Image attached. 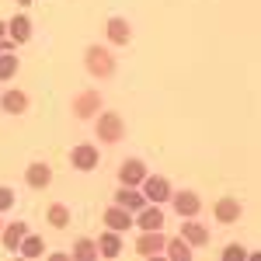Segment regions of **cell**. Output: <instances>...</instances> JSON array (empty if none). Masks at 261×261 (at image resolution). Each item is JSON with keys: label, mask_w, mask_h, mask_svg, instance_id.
<instances>
[{"label": "cell", "mask_w": 261, "mask_h": 261, "mask_svg": "<svg viewBox=\"0 0 261 261\" xmlns=\"http://www.w3.org/2000/svg\"><path fill=\"white\" fill-rule=\"evenodd\" d=\"M136 251L140 254H161L164 251V237H161V230H146V233H140V241H136Z\"/></svg>", "instance_id": "5b68a950"}, {"label": "cell", "mask_w": 261, "mask_h": 261, "mask_svg": "<svg viewBox=\"0 0 261 261\" xmlns=\"http://www.w3.org/2000/svg\"><path fill=\"white\" fill-rule=\"evenodd\" d=\"M119 251H122L119 230H115V233H101V241H98V254H105V258H115Z\"/></svg>", "instance_id": "e0dca14e"}, {"label": "cell", "mask_w": 261, "mask_h": 261, "mask_svg": "<svg viewBox=\"0 0 261 261\" xmlns=\"http://www.w3.org/2000/svg\"><path fill=\"white\" fill-rule=\"evenodd\" d=\"M146 181V199L150 202H167L171 199V185L167 178H143Z\"/></svg>", "instance_id": "9c48e42d"}, {"label": "cell", "mask_w": 261, "mask_h": 261, "mask_svg": "<svg viewBox=\"0 0 261 261\" xmlns=\"http://www.w3.org/2000/svg\"><path fill=\"white\" fill-rule=\"evenodd\" d=\"M24 233H28V226H24V223H11L7 230H0V241H4L7 251H18V244H21Z\"/></svg>", "instance_id": "4fadbf2b"}, {"label": "cell", "mask_w": 261, "mask_h": 261, "mask_svg": "<svg viewBox=\"0 0 261 261\" xmlns=\"http://www.w3.org/2000/svg\"><path fill=\"white\" fill-rule=\"evenodd\" d=\"M108 39L115 42V45H125V42L133 39V32H129V21L112 18V21H108Z\"/></svg>", "instance_id": "5bb4252c"}, {"label": "cell", "mask_w": 261, "mask_h": 261, "mask_svg": "<svg viewBox=\"0 0 261 261\" xmlns=\"http://www.w3.org/2000/svg\"><path fill=\"white\" fill-rule=\"evenodd\" d=\"M216 220H220V223L241 220V202H237V199H220V202H216Z\"/></svg>", "instance_id": "7c38bea8"}, {"label": "cell", "mask_w": 261, "mask_h": 261, "mask_svg": "<svg viewBox=\"0 0 261 261\" xmlns=\"http://www.w3.org/2000/svg\"><path fill=\"white\" fill-rule=\"evenodd\" d=\"M14 73H18V60H14V56H7V53H0V81L14 77Z\"/></svg>", "instance_id": "603a6c76"}, {"label": "cell", "mask_w": 261, "mask_h": 261, "mask_svg": "<svg viewBox=\"0 0 261 261\" xmlns=\"http://www.w3.org/2000/svg\"><path fill=\"white\" fill-rule=\"evenodd\" d=\"M70 161H73V167H77V171H91V167L98 164V150H94V146H77Z\"/></svg>", "instance_id": "8fae6325"}, {"label": "cell", "mask_w": 261, "mask_h": 261, "mask_svg": "<svg viewBox=\"0 0 261 261\" xmlns=\"http://www.w3.org/2000/svg\"><path fill=\"white\" fill-rule=\"evenodd\" d=\"M171 202H174L178 216H185V220H192V216L202 209V202H199V195H195V192H178V195H171Z\"/></svg>", "instance_id": "3957f363"}, {"label": "cell", "mask_w": 261, "mask_h": 261, "mask_svg": "<svg viewBox=\"0 0 261 261\" xmlns=\"http://www.w3.org/2000/svg\"><path fill=\"white\" fill-rule=\"evenodd\" d=\"M105 223H108V230H129V226H133V213L122 209V205H112V209L105 213Z\"/></svg>", "instance_id": "52a82bcc"}, {"label": "cell", "mask_w": 261, "mask_h": 261, "mask_svg": "<svg viewBox=\"0 0 261 261\" xmlns=\"http://www.w3.org/2000/svg\"><path fill=\"white\" fill-rule=\"evenodd\" d=\"M18 4H32V0H18Z\"/></svg>", "instance_id": "f1b7e54d"}, {"label": "cell", "mask_w": 261, "mask_h": 261, "mask_svg": "<svg viewBox=\"0 0 261 261\" xmlns=\"http://www.w3.org/2000/svg\"><path fill=\"white\" fill-rule=\"evenodd\" d=\"M164 247H167V254H171L174 261H188V258H192V244L185 241V237H174V241L164 244Z\"/></svg>", "instance_id": "ac0fdd59"}, {"label": "cell", "mask_w": 261, "mask_h": 261, "mask_svg": "<svg viewBox=\"0 0 261 261\" xmlns=\"http://www.w3.org/2000/svg\"><path fill=\"white\" fill-rule=\"evenodd\" d=\"M24 108H28V98H24L21 91H7V94H4V112L14 115V112H24Z\"/></svg>", "instance_id": "ffe728a7"}, {"label": "cell", "mask_w": 261, "mask_h": 261, "mask_svg": "<svg viewBox=\"0 0 261 261\" xmlns=\"http://www.w3.org/2000/svg\"><path fill=\"white\" fill-rule=\"evenodd\" d=\"M4 32H7V24H0V39H4Z\"/></svg>", "instance_id": "4316f807"}, {"label": "cell", "mask_w": 261, "mask_h": 261, "mask_svg": "<svg viewBox=\"0 0 261 261\" xmlns=\"http://www.w3.org/2000/svg\"><path fill=\"white\" fill-rule=\"evenodd\" d=\"M98 112H101V94H94V91H87V94H81V98L73 101V115L77 119H91Z\"/></svg>", "instance_id": "277c9868"}, {"label": "cell", "mask_w": 261, "mask_h": 261, "mask_svg": "<svg viewBox=\"0 0 261 261\" xmlns=\"http://www.w3.org/2000/svg\"><path fill=\"white\" fill-rule=\"evenodd\" d=\"M122 133H125V125H122V119L115 115V112H105V115L98 119V136H101V143H119Z\"/></svg>", "instance_id": "7a4b0ae2"}, {"label": "cell", "mask_w": 261, "mask_h": 261, "mask_svg": "<svg viewBox=\"0 0 261 261\" xmlns=\"http://www.w3.org/2000/svg\"><path fill=\"white\" fill-rule=\"evenodd\" d=\"M24 178H28L32 188H45V185L53 181V167H49V164H32V167L24 171Z\"/></svg>", "instance_id": "30bf717a"}, {"label": "cell", "mask_w": 261, "mask_h": 261, "mask_svg": "<svg viewBox=\"0 0 261 261\" xmlns=\"http://www.w3.org/2000/svg\"><path fill=\"white\" fill-rule=\"evenodd\" d=\"M21 254H28V258H39L42 251H45V244H42V237H21Z\"/></svg>", "instance_id": "44dd1931"}, {"label": "cell", "mask_w": 261, "mask_h": 261, "mask_svg": "<svg viewBox=\"0 0 261 261\" xmlns=\"http://www.w3.org/2000/svg\"><path fill=\"white\" fill-rule=\"evenodd\" d=\"M87 70H91L94 77H112V70H115L112 53L101 49V45H91V49H87Z\"/></svg>", "instance_id": "6da1fadb"}, {"label": "cell", "mask_w": 261, "mask_h": 261, "mask_svg": "<svg viewBox=\"0 0 261 261\" xmlns=\"http://www.w3.org/2000/svg\"><path fill=\"white\" fill-rule=\"evenodd\" d=\"M7 32H11V42H28V35H32V21L24 18V14H18V18L7 24Z\"/></svg>", "instance_id": "2e32d148"}, {"label": "cell", "mask_w": 261, "mask_h": 261, "mask_svg": "<svg viewBox=\"0 0 261 261\" xmlns=\"http://www.w3.org/2000/svg\"><path fill=\"white\" fill-rule=\"evenodd\" d=\"M119 178H122V185H133V188H136V185L146 178V167H143V161H125V164L119 167Z\"/></svg>", "instance_id": "8992f818"}, {"label": "cell", "mask_w": 261, "mask_h": 261, "mask_svg": "<svg viewBox=\"0 0 261 261\" xmlns=\"http://www.w3.org/2000/svg\"><path fill=\"white\" fill-rule=\"evenodd\" d=\"M14 205V192L11 188H0V209H11Z\"/></svg>", "instance_id": "484cf974"}, {"label": "cell", "mask_w": 261, "mask_h": 261, "mask_svg": "<svg viewBox=\"0 0 261 261\" xmlns=\"http://www.w3.org/2000/svg\"><path fill=\"white\" fill-rule=\"evenodd\" d=\"M4 49H7V42H0V53H4Z\"/></svg>", "instance_id": "83f0119b"}, {"label": "cell", "mask_w": 261, "mask_h": 261, "mask_svg": "<svg viewBox=\"0 0 261 261\" xmlns=\"http://www.w3.org/2000/svg\"><path fill=\"white\" fill-rule=\"evenodd\" d=\"M49 223H53L56 230H63V226L70 223V209H66V205H53V209H49Z\"/></svg>", "instance_id": "7402d4cb"}, {"label": "cell", "mask_w": 261, "mask_h": 261, "mask_svg": "<svg viewBox=\"0 0 261 261\" xmlns=\"http://www.w3.org/2000/svg\"><path fill=\"white\" fill-rule=\"evenodd\" d=\"M115 202H119L122 209H129V213H133V209L146 205V195H140V192H136L133 185H122V188H119V195H115Z\"/></svg>", "instance_id": "ba28073f"}, {"label": "cell", "mask_w": 261, "mask_h": 261, "mask_svg": "<svg viewBox=\"0 0 261 261\" xmlns=\"http://www.w3.org/2000/svg\"><path fill=\"white\" fill-rule=\"evenodd\" d=\"M185 241L192 244V247H202V244L209 241V233H205V226H199V223H185Z\"/></svg>", "instance_id": "d6986e66"}, {"label": "cell", "mask_w": 261, "mask_h": 261, "mask_svg": "<svg viewBox=\"0 0 261 261\" xmlns=\"http://www.w3.org/2000/svg\"><path fill=\"white\" fill-rule=\"evenodd\" d=\"M140 226L143 230H164V213L157 209V205H146L140 213Z\"/></svg>", "instance_id": "9a60e30c"}, {"label": "cell", "mask_w": 261, "mask_h": 261, "mask_svg": "<svg viewBox=\"0 0 261 261\" xmlns=\"http://www.w3.org/2000/svg\"><path fill=\"white\" fill-rule=\"evenodd\" d=\"M223 258H226V261H237V258H247V251H244V247H241V244H230V247H226V251H223Z\"/></svg>", "instance_id": "d4e9b609"}, {"label": "cell", "mask_w": 261, "mask_h": 261, "mask_svg": "<svg viewBox=\"0 0 261 261\" xmlns=\"http://www.w3.org/2000/svg\"><path fill=\"white\" fill-rule=\"evenodd\" d=\"M94 254H98V244H91V241H77L73 244V258H94Z\"/></svg>", "instance_id": "cb8c5ba5"}]
</instances>
